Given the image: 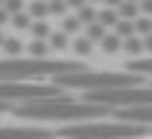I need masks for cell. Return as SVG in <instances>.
I'll return each mask as SVG.
<instances>
[{"label":"cell","instance_id":"24","mask_svg":"<svg viewBox=\"0 0 152 139\" xmlns=\"http://www.w3.org/2000/svg\"><path fill=\"white\" fill-rule=\"evenodd\" d=\"M68 12V0H50V16H65Z\"/></svg>","mask_w":152,"mask_h":139},{"label":"cell","instance_id":"31","mask_svg":"<svg viewBox=\"0 0 152 139\" xmlns=\"http://www.w3.org/2000/svg\"><path fill=\"white\" fill-rule=\"evenodd\" d=\"M3 43H6V34H3V28H0V50H3Z\"/></svg>","mask_w":152,"mask_h":139},{"label":"cell","instance_id":"20","mask_svg":"<svg viewBox=\"0 0 152 139\" xmlns=\"http://www.w3.org/2000/svg\"><path fill=\"white\" fill-rule=\"evenodd\" d=\"M112 31H118L121 37H130V34H137V22L134 19H118V25H115Z\"/></svg>","mask_w":152,"mask_h":139},{"label":"cell","instance_id":"32","mask_svg":"<svg viewBox=\"0 0 152 139\" xmlns=\"http://www.w3.org/2000/svg\"><path fill=\"white\" fill-rule=\"evenodd\" d=\"M90 3H102V0H90Z\"/></svg>","mask_w":152,"mask_h":139},{"label":"cell","instance_id":"22","mask_svg":"<svg viewBox=\"0 0 152 139\" xmlns=\"http://www.w3.org/2000/svg\"><path fill=\"white\" fill-rule=\"evenodd\" d=\"M130 71H140V74H152V59H134V62H130Z\"/></svg>","mask_w":152,"mask_h":139},{"label":"cell","instance_id":"26","mask_svg":"<svg viewBox=\"0 0 152 139\" xmlns=\"http://www.w3.org/2000/svg\"><path fill=\"white\" fill-rule=\"evenodd\" d=\"M3 6L10 12H22V0H3Z\"/></svg>","mask_w":152,"mask_h":139},{"label":"cell","instance_id":"34","mask_svg":"<svg viewBox=\"0 0 152 139\" xmlns=\"http://www.w3.org/2000/svg\"><path fill=\"white\" fill-rule=\"evenodd\" d=\"M137 3H140V0H137Z\"/></svg>","mask_w":152,"mask_h":139},{"label":"cell","instance_id":"28","mask_svg":"<svg viewBox=\"0 0 152 139\" xmlns=\"http://www.w3.org/2000/svg\"><path fill=\"white\" fill-rule=\"evenodd\" d=\"M84 3H90V0H68V6H72V9H81Z\"/></svg>","mask_w":152,"mask_h":139},{"label":"cell","instance_id":"6","mask_svg":"<svg viewBox=\"0 0 152 139\" xmlns=\"http://www.w3.org/2000/svg\"><path fill=\"white\" fill-rule=\"evenodd\" d=\"M47 127H0V139H50Z\"/></svg>","mask_w":152,"mask_h":139},{"label":"cell","instance_id":"18","mask_svg":"<svg viewBox=\"0 0 152 139\" xmlns=\"http://www.w3.org/2000/svg\"><path fill=\"white\" fill-rule=\"evenodd\" d=\"M28 12L34 19H47V16H50V0H31Z\"/></svg>","mask_w":152,"mask_h":139},{"label":"cell","instance_id":"33","mask_svg":"<svg viewBox=\"0 0 152 139\" xmlns=\"http://www.w3.org/2000/svg\"><path fill=\"white\" fill-rule=\"evenodd\" d=\"M0 6H3V0H0Z\"/></svg>","mask_w":152,"mask_h":139},{"label":"cell","instance_id":"5","mask_svg":"<svg viewBox=\"0 0 152 139\" xmlns=\"http://www.w3.org/2000/svg\"><path fill=\"white\" fill-rule=\"evenodd\" d=\"M62 90L56 80L53 83H22V80H0V99L6 102H37V99H53L62 96Z\"/></svg>","mask_w":152,"mask_h":139},{"label":"cell","instance_id":"16","mask_svg":"<svg viewBox=\"0 0 152 139\" xmlns=\"http://www.w3.org/2000/svg\"><path fill=\"white\" fill-rule=\"evenodd\" d=\"M62 31H65V34H75V31H81V28H84V22H81V16H78V12H75V16H62Z\"/></svg>","mask_w":152,"mask_h":139},{"label":"cell","instance_id":"4","mask_svg":"<svg viewBox=\"0 0 152 139\" xmlns=\"http://www.w3.org/2000/svg\"><path fill=\"white\" fill-rule=\"evenodd\" d=\"M59 136H72V139H127V136H146V124H134V121H115V124H75V127H62Z\"/></svg>","mask_w":152,"mask_h":139},{"label":"cell","instance_id":"23","mask_svg":"<svg viewBox=\"0 0 152 139\" xmlns=\"http://www.w3.org/2000/svg\"><path fill=\"white\" fill-rule=\"evenodd\" d=\"M3 53H6V56H19V53H22V40H16V37H6Z\"/></svg>","mask_w":152,"mask_h":139},{"label":"cell","instance_id":"12","mask_svg":"<svg viewBox=\"0 0 152 139\" xmlns=\"http://www.w3.org/2000/svg\"><path fill=\"white\" fill-rule=\"evenodd\" d=\"M31 25H34V16H31L28 9L12 12V28H19V31H31Z\"/></svg>","mask_w":152,"mask_h":139},{"label":"cell","instance_id":"2","mask_svg":"<svg viewBox=\"0 0 152 139\" xmlns=\"http://www.w3.org/2000/svg\"><path fill=\"white\" fill-rule=\"evenodd\" d=\"M53 80H56L59 87H65V90H84V93H90V90L137 87V83H143L140 71H124V74H121V71H84V68L53 74Z\"/></svg>","mask_w":152,"mask_h":139},{"label":"cell","instance_id":"11","mask_svg":"<svg viewBox=\"0 0 152 139\" xmlns=\"http://www.w3.org/2000/svg\"><path fill=\"white\" fill-rule=\"evenodd\" d=\"M84 34H87V37L93 40V43H99V40L106 37V34H109V28L102 25L99 19H96V22H90V25H84Z\"/></svg>","mask_w":152,"mask_h":139},{"label":"cell","instance_id":"1","mask_svg":"<svg viewBox=\"0 0 152 139\" xmlns=\"http://www.w3.org/2000/svg\"><path fill=\"white\" fill-rule=\"evenodd\" d=\"M25 121H93L109 111L102 102H75L68 96H53V99H37V102H22L19 108H12Z\"/></svg>","mask_w":152,"mask_h":139},{"label":"cell","instance_id":"19","mask_svg":"<svg viewBox=\"0 0 152 139\" xmlns=\"http://www.w3.org/2000/svg\"><path fill=\"white\" fill-rule=\"evenodd\" d=\"M75 12L81 16V22H84V25H90V22H96V19H99V9H96L93 3H84L81 9H75Z\"/></svg>","mask_w":152,"mask_h":139},{"label":"cell","instance_id":"21","mask_svg":"<svg viewBox=\"0 0 152 139\" xmlns=\"http://www.w3.org/2000/svg\"><path fill=\"white\" fill-rule=\"evenodd\" d=\"M31 34H34V37H50V34H53V28L50 25H47V19H34V25H31Z\"/></svg>","mask_w":152,"mask_h":139},{"label":"cell","instance_id":"10","mask_svg":"<svg viewBox=\"0 0 152 139\" xmlns=\"http://www.w3.org/2000/svg\"><path fill=\"white\" fill-rule=\"evenodd\" d=\"M68 37H72V34H65V31L59 28V31H53V34H50L47 40H50L53 53H62V50H68V46H72V40H68Z\"/></svg>","mask_w":152,"mask_h":139},{"label":"cell","instance_id":"14","mask_svg":"<svg viewBox=\"0 0 152 139\" xmlns=\"http://www.w3.org/2000/svg\"><path fill=\"white\" fill-rule=\"evenodd\" d=\"M93 46H96V43L87 37V34H84V37H78V40H72V53H78V56H90Z\"/></svg>","mask_w":152,"mask_h":139},{"label":"cell","instance_id":"30","mask_svg":"<svg viewBox=\"0 0 152 139\" xmlns=\"http://www.w3.org/2000/svg\"><path fill=\"white\" fill-rule=\"evenodd\" d=\"M106 6H121V0H102Z\"/></svg>","mask_w":152,"mask_h":139},{"label":"cell","instance_id":"17","mask_svg":"<svg viewBox=\"0 0 152 139\" xmlns=\"http://www.w3.org/2000/svg\"><path fill=\"white\" fill-rule=\"evenodd\" d=\"M28 53H31V56H47V53H53V46H50V40L34 37L31 43H28Z\"/></svg>","mask_w":152,"mask_h":139},{"label":"cell","instance_id":"13","mask_svg":"<svg viewBox=\"0 0 152 139\" xmlns=\"http://www.w3.org/2000/svg\"><path fill=\"white\" fill-rule=\"evenodd\" d=\"M118 19H121L118 6H106V9H99V22L106 25V28H115V25H118Z\"/></svg>","mask_w":152,"mask_h":139},{"label":"cell","instance_id":"27","mask_svg":"<svg viewBox=\"0 0 152 139\" xmlns=\"http://www.w3.org/2000/svg\"><path fill=\"white\" fill-rule=\"evenodd\" d=\"M140 9L146 12V16H152V0H140Z\"/></svg>","mask_w":152,"mask_h":139},{"label":"cell","instance_id":"9","mask_svg":"<svg viewBox=\"0 0 152 139\" xmlns=\"http://www.w3.org/2000/svg\"><path fill=\"white\" fill-rule=\"evenodd\" d=\"M99 46H102V53H121V46H124V37L118 31H112V34H106V37L99 40Z\"/></svg>","mask_w":152,"mask_h":139},{"label":"cell","instance_id":"7","mask_svg":"<svg viewBox=\"0 0 152 139\" xmlns=\"http://www.w3.org/2000/svg\"><path fill=\"white\" fill-rule=\"evenodd\" d=\"M121 121H134V124H146L152 127V105H134V108H115Z\"/></svg>","mask_w":152,"mask_h":139},{"label":"cell","instance_id":"25","mask_svg":"<svg viewBox=\"0 0 152 139\" xmlns=\"http://www.w3.org/2000/svg\"><path fill=\"white\" fill-rule=\"evenodd\" d=\"M6 25H12V12L6 6H0V28H6Z\"/></svg>","mask_w":152,"mask_h":139},{"label":"cell","instance_id":"29","mask_svg":"<svg viewBox=\"0 0 152 139\" xmlns=\"http://www.w3.org/2000/svg\"><path fill=\"white\" fill-rule=\"evenodd\" d=\"M143 40H146V53H152V34H146Z\"/></svg>","mask_w":152,"mask_h":139},{"label":"cell","instance_id":"15","mask_svg":"<svg viewBox=\"0 0 152 139\" xmlns=\"http://www.w3.org/2000/svg\"><path fill=\"white\" fill-rule=\"evenodd\" d=\"M118 12H121V19H137L143 9H140V3H137V0H121Z\"/></svg>","mask_w":152,"mask_h":139},{"label":"cell","instance_id":"8","mask_svg":"<svg viewBox=\"0 0 152 139\" xmlns=\"http://www.w3.org/2000/svg\"><path fill=\"white\" fill-rule=\"evenodd\" d=\"M121 53H127V56H140V53H146V40H143V34H130V37H124Z\"/></svg>","mask_w":152,"mask_h":139},{"label":"cell","instance_id":"3","mask_svg":"<svg viewBox=\"0 0 152 139\" xmlns=\"http://www.w3.org/2000/svg\"><path fill=\"white\" fill-rule=\"evenodd\" d=\"M84 68L81 62H59L50 59V56H31V59H19V56H10V59L0 62V80H25V77H53V74L62 71H78Z\"/></svg>","mask_w":152,"mask_h":139}]
</instances>
